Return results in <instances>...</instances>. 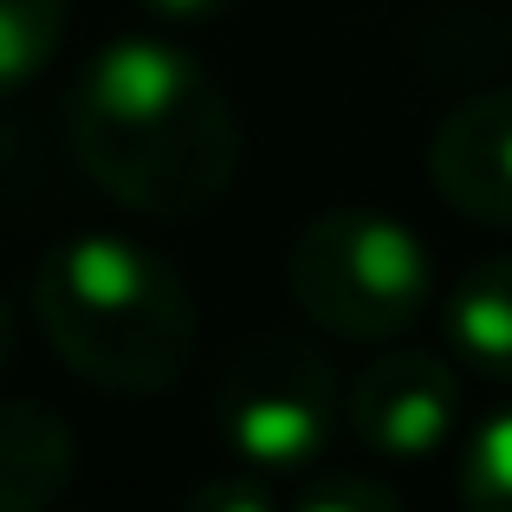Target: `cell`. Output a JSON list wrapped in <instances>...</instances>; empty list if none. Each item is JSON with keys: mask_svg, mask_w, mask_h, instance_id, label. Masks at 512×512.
<instances>
[{"mask_svg": "<svg viewBox=\"0 0 512 512\" xmlns=\"http://www.w3.org/2000/svg\"><path fill=\"white\" fill-rule=\"evenodd\" d=\"M448 350L487 383H512V253H493L441 305Z\"/></svg>", "mask_w": 512, "mask_h": 512, "instance_id": "ba28073f", "label": "cell"}, {"mask_svg": "<svg viewBox=\"0 0 512 512\" xmlns=\"http://www.w3.org/2000/svg\"><path fill=\"white\" fill-rule=\"evenodd\" d=\"M461 370L435 350H383L344 389V428L370 461L415 467L461 435Z\"/></svg>", "mask_w": 512, "mask_h": 512, "instance_id": "5b68a950", "label": "cell"}, {"mask_svg": "<svg viewBox=\"0 0 512 512\" xmlns=\"http://www.w3.org/2000/svg\"><path fill=\"white\" fill-rule=\"evenodd\" d=\"M299 512H389L402 506V493L376 474H299V493H292Z\"/></svg>", "mask_w": 512, "mask_h": 512, "instance_id": "8fae6325", "label": "cell"}, {"mask_svg": "<svg viewBox=\"0 0 512 512\" xmlns=\"http://www.w3.org/2000/svg\"><path fill=\"white\" fill-rule=\"evenodd\" d=\"M454 493L474 512H512V402L480 415L454 454Z\"/></svg>", "mask_w": 512, "mask_h": 512, "instance_id": "30bf717a", "label": "cell"}, {"mask_svg": "<svg viewBox=\"0 0 512 512\" xmlns=\"http://www.w3.org/2000/svg\"><path fill=\"white\" fill-rule=\"evenodd\" d=\"M33 318L52 357L91 389L163 396L195 357V292L163 253L124 234H72L33 273Z\"/></svg>", "mask_w": 512, "mask_h": 512, "instance_id": "7a4b0ae2", "label": "cell"}, {"mask_svg": "<svg viewBox=\"0 0 512 512\" xmlns=\"http://www.w3.org/2000/svg\"><path fill=\"white\" fill-rule=\"evenodd\" d=\"M13 350H20V318H13V305L0 299V376H7V363H13Z\"/></svg>", "mask_w": 512, "mask_h": 512, "instance_id": "5bb4252c", "label": "cell"}, {"mask_svg": "<svg viewBox=\"0 0 512 512\" xmlns=\"http://www.w3.org/2000/svg\"><path fill=\"white\" fill-rule=\"evenodd\" d=\"M72 487V428L26 396H0V512H39Z\"/></svg>", "mask_w": 512, "mask_h": 512, "instance_id": "52a82bcc", "label": "cell"}, {"mask_svg": "<svg viewBox=\"0 0 512 512\" xmlns=\"http://www.w3.org/2000/svg\"><path fill=\"white\" fill-rule=\"evenodd\" d=\"M65 137L117 208L150 221H195L240 175V124L221 78L156 33L91 52L65 98Z\"/></svg>", "mask_w": 512, "mask_h": 512, "instance_id": "6da1fadb", "label": "cell"}, {"mask_svg": "<svg viewBox=\"0 0 512 512\" xmlns=\"http://www.w3.org/2000/svg\"><path fill=\"white\" fill-rule=\"evenodd\" d=\"M188 506H195V512H266V506H273V474H253V467L234 461V474L195 487Z\"/></svg>", "mask_w": 512, "mask_h": 512, "instance_id": "7c38bea8", "label": "cell"}, {"mask_svg": "<svg viewBox=\"0 0 512 512\" xmlns=\"http://www.w3.org/2000/svg\"><path fill=\"white\" fill-rule=\"evenodd\" d=\"M286 292L325 338H402L435 299V260L409 221L383 208H325L292 234Z\"/></svg>", "mask_w": 512, "mask_h": 512, "instance_id": "3957f363", "label": "cell"}, {"mask_svg": "<svg viewBox=\"0 0 512 512\" xmlns=\"http://www.w3.org/2000/svg\"><path fill=\"white\" fill-rule=\"evenodd\" d=\"M240 0H143V13L150 20H163V26H208V20H221V13H234Z\"/></svg>", "mask_w": 512, "mask_h": 512, "instance_id": "4fadbf2b", "label": "cell"}, {"mask_svg": "<svg viewBox=\"0 0 512 512\" xmlns=\"http://www.w3.org/2000/svg\"><path fill=\"white\" fill-rule=\"evenodd\" d=\"M428 182L454 214L512 234V91L454 104L428 137Z\"/></svg>", "mask_w": 512, "mask_h": 512, "instance_id": "8992f818", "label": "cell"}, {"mask_svg": "<svg viewBox=\"0 0 512 512\" xmlns=\"http://www.w3.org/2000/svg\"><path fill=\"white\" fill-rule=\"evenodd\" d=\"M344 415V389L331 357L312 338L266 331L221 363L214 383V435L253 474H312L325 461Z\"/></svg>", "mask_w": 512, "mask_h": 512, "instance_id": "277c9868", "label": "cell"}, {"mask_svg": "<svg viewBox=\"0 0 512 512\" xmlns=\"http://www.w3.org/2000/svg\"><path fill=\"white\" fill-rule=\"evenodd\" d=\"M65 46V0H0V104L33 91Z\"/></svg>", "mask_w": 512, "mask_h": 512, "instance_id": "9c48e42d", "label": "cell"}]
</instances>
